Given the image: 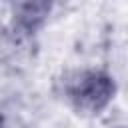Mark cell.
<instances>
[{"label":"cell","instance_id":"cell-1","mask_svg":"<svg viewBox=\"0 0 128 128\" xmlns=\"http://www.w3.org/2000/svg\"><path fill=\"white\" fill-rule=\"evenodd\" d=\"M58 100L78 118L94 120L110 110L118 98V78L100 64L76 66L62 72L54 84Z\"/></svg>","mask_w":128,"mask_h":128},{"label":"cell","instance_id":"cell-2","mask_svg":"<svg viewBox=\"0 0 128 128\" xmlns=\"http://www.w3.org/2000/svg\"><path fill=\"white\" fill-rule=\"evenodd\" d=\"M58 0H10V26L20 38H36L50 22Z\"/></svg>","mask_w":128,"mask_h":128},{"label":"cell","instance_id":"cell-3","mask_svg":"<svg viewBox=\"0 0 128 128\" xmlns=\"http://www.w3.org/2000/svg\"><path fill=\"white\" fill-rule=\"evenodd\" d=\"M0 128H10V124H8V116L0 110Z\"/></svg>","mask_w":128,"mask_h":128},{"label":"cell","instance_id":"cell-4","mask_svg":"<svg viewBox=\"0 0 128 128\" xmlns=\"http://www.w3.org/2000/svg\"><path fill=\"white\" fill-rule=\"evenodd\" d=\"M114 128H128V124H126V126H114Z\"/></svg>","mask_w":128,"mask_h":128},{"label":"cell","instance_id":"cell-5","mask_svg":"<svg viewBox=\"0 0 128 128\" xmlns=\"http://www.w3.org/2000/svg\"><path fill=\"white\" fill-rule=\"evenodd\" d=\"M4 2H6V4H8V2H10V0H4Z\"/></svg>","mask_w":128,"mask_h":128}]
</instances>
